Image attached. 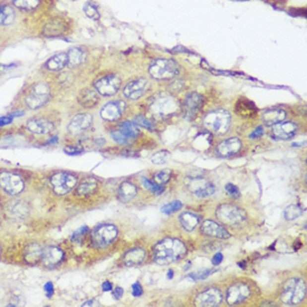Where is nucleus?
I'll return each instance as SVG.
<instances>
[{
    "mask_svg": "<svg viewBox=\"0 0 307 307\" xmlns=\"http://www.w3.org/2000/svg\"><path fill=\"white\" fill-rule=\"evenodd\" d=\"M186 251L184 244L178 239H164L154 247V261L159 265H169L181 259Z\"/></svg>",
    "mask_w": 307,
    "mask_h": 307,
    "instance_id": "nucleus-1",
    "label": "nucleus"
},
{
    "mask_svg": "<svg viewBox=\"0 0 307 307\" xmlns=\"http://www.w3.org/2000/svg\"><path fill=\"white\" fill-rule=\"evenodd\" d=\"M306 297V283L301 278H292L284 285L280 300L285 305L295 306Z\"/></svg>",
    "mask_w": 307,
    "mask_h": 307,
    "instance_id": "nucleus-2",
    "label": "nucleus"
},
{
    "mask_svg": "<svg viewBox=\"0 0 307 307\" xmlns=\"http://www.w3.org/2000/svg\"><path fill=\"white\" fill-rule=\"evenodd\" d=\"M203 123L208 130L216 134H224L230 126L231 117L225 110H217L209 113L203 120Z\"/></svg>",
    "mask_w": 307,
    "mask_h": 307,
    "instance_id": "nucleus-3",
    "label": "nucleus"
},
{
    "mask_svg": "<svg viewBox=\"0 0 307 307\" xmlns=\"http://www.w3.org/2000/svg\"><path fill=\"white\" fill-rule=\"evenodd\" d=\"M179 106L177 101L168 95H159L151 104V113L158 119H166L175 114Z\"/></svg>",
    "mask_w": 307,
    "mask_h": 307,
    "instance_id": "nucleus-4",
    "label": "nucleus"
},
{
    "mask_svg": "<svg viewBox=\"0 0 307 307\" xmlns=\"http://www.w3.org/2000/svg\"><path fill=\"white\" fill-rule=\"evenodd\" d=\"M119 230L114 225L103 224L97 226L92 233V242L97 248H106L118 238Z\"/></svg>",
    "mask_w": 307,
    "mask_h": 307,
    "instance_id": "nucleus-5",
    "label": "nucleus"
},
{
    "mask_svg": "<svg viewBox=\"0 0 307 307\" xmlns=\"http://www.w3.org/2000/svg\"><path fill=\"white\" fill-rule=\"evenodd\" d=\"M179 66L170 60H157L151 64L149 72L155 79H169L179 74Z\"/></svg>",
    "mask_w": 307,
    "mask_h": 307,
    "instance_id": "nucleus-6",
    "label": "nucleus"
},
{
    "mask_svg": "<svg viewBox=\"0 0 307 307\" xmlns=\"http://www.w3.org/2000/svg\"><path fill=\"white\" fill-rule=\"evenodd\" d=\"M217 217L222 224L228 226H237L246 220V212L242 208L234 204H221L217 209Z\"/></svg>",
    "mask_w": 307,
    "mask_h": 307,
    "instance_id": "nucleus-7",
    "label": "nucleus"
},
{
    "mask_svg": "<svg viewBox=\"0 0 307 307\" xmlns=\"http://www.w3.org/2000/svg\"><path fill=\"white\" fill-rule=\"evenodd\" d=\"M50 88H48L47 85L43 83L35 84L30 88L27 96H26V104H27L29 109L36 110L45 105L48 100H50Z\"/></svg>",
    "mask_w": 307,
    "mask_h": 307,
    "instance_id": "nucleus-8",
    "label": "nucleus"
},
{
    "mask_svg": "<svg viewBox=\"0 0 307 307\" xmlns=\"http://www.w3.org/2000/svg\"><path fill=\"white\" fill-rule=\"evenodd\" d=\"M77 184V178L72 173L59 172L51 178V184L54 192L59 195L68 193Z\"/></svg>",
    "mask_w": 307,
    "mask_h": 307,
    "instance_id": "nucleus-9",
    "label": "nucleus"
},
{
    "mask_svg": "<svg viewBox=\"0 0 307 307\" xmlns=\"http://www.w3.org/2000/svg\"><path fill=\"white\" fill-rule=\"evenodd\" d=\"M24 181L14 172L2 171L0 173V186L8 194L16 195L24 190Z\"/></svg>",
    "mask_w": 307,
    "mask_h": 307,
    "instance_id": "nucleus-10",
    "label": "nucleus"
},
{
    "mask_svg": "<svg viewBox=\"0 0 307 307\" xmlns=\"http://www.w3.org/2000/svg\"><path fill=\"white\" fill-rule=\"evenodd\" d=\"M188 188L198 198L210 197L216 191L215 185L202 177L190 178L188 180Z\"/></svg>",
    "mask_w": 307,
    "mask_h": 307,
    "instance_id": "nucleus-11",
    "label": "nucleus"
},
{
    "mask_svg": "<svg viewBox=\"0 0 307 307\" xmlns=\"http://www.w3.org/2000/svg\"><path fill=\"white\" fill-rule=\"evenodd\" d=\"M202 104L203 97L198 93H191L186 96L184 101V104H182V112H184V119L188 120V121L193 120L197 117Z\"/></svg>",
    "mask_w": 307,
    "mask_h": 307,
    "instance_id": "nucleus-12",
    "label": "nucleus"
},
{
    "mask_svg": "<svg viewBox=\"0 0 307 307\" xmlns=\"http://www.w3.org/2000/svg\"><path fill=\"white\" fill-rule=\"evenodd\" d=\"M121 86V81L115 75H108V76L102 77L95 83V90L99 92V94L104 96H112L117 94Z\"/></svg>",
    "mask_w": 307,
    "mask_h": 307,
    "instance_id": "nucleus-13",
    "label": "nucleus"
},
{
    "mask_svg": "<svg viewBox=\"0 0 307 307\" xmlns=\"http://www.w3.org/2000/svg\"><path fill=\"white\" fill-rule=\"evenodd\" d=\"M250 296V288L246 284H235L230 286L227 292L226 301L229 305H238Z\"/></svg>",
    "mask_w": 307,
    "mask_h": 307,
    "instance_id": "nucleus-14",
    "label": "nucleus"
},
{
    "mask_svg": "<svg viewBox=\"0 0 307 307\" xmlns=\"http://www.w3.org/2000/svg\"><path fill=\"white\" fill-rule=\"evenodd\" d=\"M222 302V294L217 288H210L206 292L200 293L195 297L194 305L201 307H215L220 305Z\"/></svg>",
    "mask_w": 307,
    "mask_h": 307,
    "instance_id": "nucleus-15",
    "label": "nucleus"
},
{
    "mask_svg": "<svg viewBox=\"0 0 307 307\" xmlns=\"http://www.w3.org/2000/svg\"><path fill=\"white\" fill-rule=\"evenodd\" d=\"M126 109V103L122 100L112 101L105 104L101 110V117L106 121H117L122 117Z\"/></svg>",
    "mask_w": 307,
    "mask_h": 307,
    "instance_id": "nucleus-16",
    "label": "nucleus"
},
{
    "mask_svg": "<svg viewBox=\"0 0 307 307\" xmlns=\"http://www.w3.org/2000/svg\"><path fill=\"white\" fill-rule=\"evenodd\" d=\"M240 149H242V141L237 137H231V139L220 142L217 146L216 153L220 158H228L238 153Z\"/></svg>",
    "mask_w": 307,
    "mask_h": 307,
    "instance_id": "nucleus-17",
    "label": "nucleus"
},
{
    "mask_svg": "<svg viewBox=\"0 0 307 307\" xmlns=\"http://www.w3.org/2000/svg\"><path fill=\"white\" fill-rule=\"evenodd\" d=\"M64 259V251L59 247H47L43 250L42 261L48 268H53L60 265Z\"/></svg>",
    "mask_w": 307,
    "mask_h": 307,
    "instance_id": "nucleus-18",
    "label": "nucleus"
},
{
    "mask_svg": "<svg viewBox=\"0 0 307 307\" xmlns=\"http://www.w3.org/2000/svg\"><path fill=\"white\" fill-rule=\"evenodd\" d=\"M146 88H148V82H146V79H136V81L130 82L124 87L123 94L130 100H137L144 94Z\"/></svg>",
    "mask_w": 307,
    "mask_h": 307,
    "instance_id": "nucleus-19",
    "label": "nucleus"
},
{
    "mask_svg": "<svg viewBox=\"0 0 307 307\" xmlns=\"http://www.w3.org/2000/svg\"><path fill=\"white\" fill-rule=\"evenodd\" d=\"M201 231L204 235L209 236V237H215L219 239H228L230 237L229 233L224 227L211 220H207L203 222L201 226Z\"/></svg>",
    "mask_w": 307,
    "mask_h": 307,
    "instance_id": "nucleus-20",
    "label": "nucleus"
},
{
    "mask_svg": "<svg viewBox=\"0 0 307 307\" xmlns=\"http://www.w3.org/2000/svg\"><path fill=\"white\" fill-rule=\"evenodd\" d=\"M27 128L34 134H48L54 130V124L45 119H33L27 122Z\"/></svg>",
    "mask_w": 307,
    "mask_h": 307,
    "instance_id": "nucleus-21",
    "label": "nucleus"
},
{
    "mask_svg": "<svg viewBox=\"0 0 307 307\" xmlns=\"http://www.w3.org/2000/svg\"><path fill=\"white\" fill-rule=\"evenodd\" d=\"M93 119L90 114H78L76 117L70 121L68 125V131L72 134H78L83 131H85L86 128L91 126Z\"/></svg>",
    "mask_w": 307,
    "mask_h": 307,
    "instance_id": "nucleus-22",
    "label": "nucleus"
},
{
    "mask_svg": "<svg viewBox=\"0 0 307 307\" xmlns=\"http://www.w3.org/2000/svg\"><path fill=\"white\" fill-rule=\"evenodd\" d=\"M273 134L275 137L279 140H288L292 136L295 135L297 131V125L295 123L286 122V123H277L273 125Z\"/></svg>",
    "mask_w": 307,
    "mask_h": 307,
    "instance_id": "nucleus-23",
    "label": "nucleus"
},
{
    "mask_svg": "<svg viewBox=\"0 0 307 307\" xmlns=\"http://www.w3.org/2000/svg\"><path fill=\"white\" fill-rule=\"evenodd\" d=\"M77 99H78V103L85 109L94 108V106L99 104V102H100L99 92H97L96 90H91V88H85V90H83L78 94Z\"/></svg>",
    "mask_w": 307,
    "mask_h": 307,
    "instance_id": "nucleus-24",
    "label": "nucleus"
},
{
    "mask_svg": "<svg viewBox=\"0 0 307 307\" xmlns=\"http://www.w3.org/2000/svg\"><path fill=\"white\" fill-rule=\"evenodd\" d=\"M286 112L282 109H270L265 111L262 113V122H264L266 125L273 126L275 124L280 123L286 119Z\"/></svg>",
    "mask_w": 307,
    "mask_h": 307,
    "instance_id": "nucleus-25",
    "label": "nucleus"
},
{
    "mask_svg": "<svg viewBox=\"0 0 307 307\" xmlns=\"http://www.w3.org/2000/svg\"><path fill=\"white\" fill-rule=\"evenodd\" d=\"M145 250L142 248H134L128 250L125 255H124L123 261L126 266H137L142 264L145 259Z\"/></svg>",
    "mask_w": 307,
    "mask_h": 307,
    "instance_id": "nucleus-26",
    "label": "nucleus"
},
{
    "mask_svg": "<svg viewBox=\"0 0 307 307\" xmlns=\"http://www.w3.org/2000/svg\"><path fill=\"white\" fill-rule=\"evenodd\" d=\"M8 212L10 213L11 217L15 218H26L29 213L28 204L21 201V200H15L10 204H8Z\"/></svg>",
    "mask_w": 307,
    "mask_h": 307,
    "instance_id": "nucleus-27",
    "label": "nucleus"
},
{
    "mask_svg": "<svg viewBox=\"0 0 307 307\" xmlns=\"http://www.w3.org/2000/svg\"><path fill=\"white\" fill-rule=\"evenodd\" d=\"M44 249L36 243L29 244L25 250V259L29 264H36L42 260Z\"/></svg>",
    "mask_w": 307,
    "mask_h": 307,
    "instance_id": "nucleus-28",
    "label": "nucleus"
},
{
    "mask_svg": "<svg viewBox=\"0 0 307 307\" xmlns=\"http://www.w3.org/2000/svg\"><path fill=\"white\" fill-rule=\"evenodd\" d=\"M137 193L136 186L131 184V182H123V184L120 185L119 189V199L121 200L122 202H128L130 200L135 197Z\"/></svg>",
    "mask_w": 307,
    "mask_h": 307,
    "instance_id": "nucleus-29",
    "label": "nucleus"
},
{
    "mask_svg": "<svg viewBox=\"0 0 307 307\" xmlns=\"http://www.w3.org/2000/svg\"><path fill=\"white\" fill-rule=\"evenodd\" d=\"M66 65H67V54L60 53V54L53 56L51 60L47 61L46 67L50 70H53V72H59V70L63 69Z\"/></svg>",
    "mask_w": 307,
    "mask_h": 307,
    "instance_id": "nucleus-30",
    "label": "nucleus"
},
{
    "mask_svg": "<svg viewBox=\"0 0 307 307\" xmlns=\"http://www.w3.org/2000/svg\"><path fill=\"white\" fill-rule=\"evenodd\" d=\"M97 188V181L94 178H85L79 185L77 186L76 193L78 195H83V197H87L91 195Z\"/></svg>",
    "mask_w": 307,
    "mask_h": 307,
    "instance_id": "nucleus-31",
    "label": "nucleus"
},
{
    "mask_svg": "<svg viewBox=\"0 0 307 307\" xmlns=\"http://www.w3.org/2000/svg\"><path fill=\"white\" fill-rule=\"evenodd\" d=\"M64 32H65V25L63 21L53 20L44 27L43 33L46 37H55L60 36V35H61Z\"/></svg>",
    "mask_w": 307,
    "mask_h": 307,
    "instance_id": "nucleus-32",
    "label": "nucleus"
},
{
    "mask_svg": "<svg viewBox=\"0 0 307 307\" xmlns=\"http://www.w3.org/2000/svg\"><path fill=\"white\" fill-rule=\"evenodd\" d=\"M179 220L186 231H192L200 222V218L195 213L184 212L180 215Z\"/></svg>",
    "mask_w": 307,
    "mask_h": 307,
    "instance_id": "nucleus-33",
    "label": "nucleus"
},
{
    "mask_svg": "<svg viewBox=\"0 0 307 307\" xmlns=\"http://www.w3.org/2000/svg\"><path fill=\"white\" fill-rule=\"evenodd\" d=\"M15 20V11L10 6L0 5V26H9Z\"/></svg>",
    "mask_w": 307,
    "mask_h": 307,
    "instance_id": "nucleus-34",
    "label": "nucleus"
},
{
    "mask_svg": "<svg viewBox=\"0 0 307 307\" xmlns=\"http://www.w3.org/2000/svg\"><path fill=\"white\" fill-rule=\"evenodd\" d=\"M236 112L242 117H251V115L256 112V108L251 102L247 100H239L238 103L236 104Z\"/></svg>",
    "mask_w": 307,
    "mask_h": 307,
    "instance_id": "nucleus-35",
    "label": "nucleus"
},
{
    "mask_svg": "<svg viewBox=\"0 0 307 307\" xmlns=\"http://www.w3.org/2000/svg\"><path fill=\"white\" fill-rule=\"evenodd\" d=\"M84 59H85V54L81 48L74 47L67 54V65L69 67H75V66H78L83 63Z\"/></svg>",
    "mask_w": 307,
    "mask_h": 307,
    "instance_id": "nucleus-36",
    "label": "nucleus"
},
{
    "mask_svg": "<svg viewBox=\"0 0 307 307\" xmlns=\"http://www.w3.org/2000/svg\"><path fill=\"white\" fill-rule=\"evenodd\" d=\"M119 131H121L123 134H125L130 139H135V137L139 136L140 130L135 123H133L131 121H125L122 122L119 125Z\"/></svg>",
    "mask_w": 307,
    "mask_h": 307,
    "instance_id": "nucleus-37",
    "label": "nucleus"
},
{
    "mask_svg": "<svg viewBox=\"0 0 307 307\" xmlns=\"http://www.w3.org/2000/svg\"><path fill=\"white\" fill-rule=\"evenodd\" d=\"M303 212H304V209L302 207L297 206V204H291V206L285 209L284 215L286 220H295L298 217L302 216Z\"/></svg>",
    "mask_w": 307,
    "mask_h": 307,
    "instance_id": "nucleus-38",
    "label": "nucleus"
},
{
    "mask_svg": "<svg viewBox=\"0 0 307 307\" xmlns=\"http://www.w3.org/2000/svg\"><path fill=\"white\" fill-rule=\"evenodd\" d=\"M141 182L142 185H143L146 190H149L150 192H152L154 194H161L164 192V190H166V188H163L161 184H155V182H151L149 179H146V178H143Z\"/></svg>",
    "mask_w": 307,
    "mask_h": 307,
    "instance_id": "nucleus-39",
    "label": "nucleus"
},
{
    "mask_svg": "<svg viewBox=\"0 0 307 307\" xmlns=\"http://www.w3.org/2000/svg\"><path fill=\"white\" fill-rule=\"evenodd\" d=\"M14 5L17 8L25 10H32L35 9L38 6L39 0H12Z\"/></svg>",
    "mask_w": 307,
    "mask_h": 307,
    "instance_id": "nucleus-40",
    "label": "nucleus"
},
{
    "mask_svg": "<svg viewBox=\"0 0 307 307\" xmlns=\"http://www.w3.org/2000/svg\"><path fill=\"white\" fill-rule=\"evenodd\" d=\"M88 231H90V228H88L87 226H83L81 227V228L75 231V233H73L72 237H70V240H72V242L75 244L82 243L84 237H85V236L88 234Z\"/></svg>",
    "mask_w": 307,
    "mask_h": 307,
    "instance_id": "nucleus-41",
    "label": "nucleus"
},
{
    "mask_svg": "<svg viewBox=\"0 0 307 307\" xmlns=\"http://www.w3.org/2000/svg\"><path fill=\"white\" fill-rule=\"evenodd\" d=\"M169 158H170V153H169L168 151H159V152L152 155L151 161L154 164H164L168 162Z\"/></svg>",
    "mask_w": 307,
    "mask_h": 307,
    "instance_id": "nucleus-42",
    "label": "nucleus"
},
{
    "mask_svg": "<svg viewBox=\"0 0 307 307\" xmlns=\"http://www.w3.org/2000/svg\"><path fill=\"white\" fill-rule=\"evenodd\" d=\"M181 208H182V203L180 201H178V200H176V201H172L170 203L166 204V206H163L161 208V212L164 213V215H171V213L173 212L179 211Z\"/></svg>",
    "mask_w": 307,
    "mask_h": 307,
    "instance_id": "nucleus-43",
    "label": "nucleus"
},
{
    "mask_svg": "<svg viewBox=\"0 0 307 307\" xmlns=\"http://www.w3.org/2000/svg\"><path fill=\"white\" fill-rule=\"evenodd\" d=\"M215 271L216 269H202V270H199V271H195V273L190 274L186 276V277L192 280H201V279L208 278L209 276L215 273Z\"/></svg>",
    "mask_w": 307,
    "mask_h": 307,
    "instance_id": "nucleus-44",
    "label": "nucleus"
},
{
    "mask_svg": "<svg viewBox=\"0 0 307 307\" xmlns=\"http://www.w3.org/2000/svg\"><path fill=\"white\" fill-rule=\"evenodd\" d=\"M111 136H112V139L117 142V143L121 144V145H127L131 143V139L130 137H127L125 134H123L121 131H113L111 133Z\"/></svg>",
    "mask_w": 307,
    "mask_h": 307,
    "instance_id": "nucleus-45",
    "label": "nucleus"
},
{
    "mask_svg": "<svg viewBox=\"0 0 307 307\" xmlns=\"http://www.w3.org/2000/svg\"><path fill=\"white\" fill-rule=\"evenodd\" d=\"M134 123L136 124V125H140V126L144 127V128H146V130H150V131H153L155 128L153 122L150 121V120L146 119L145 117H142V115H137V117L134 120Z\"/></svg>",
    "mask_w": 307,
    "mask_h": 307,
    "instance_id": "nucleus-46",
    "label": "nucleus"
},
{
    "mask_svg": "<svg viewBox=\"0 0 307 307\" xmlns=\"http://www.w3.org/2000/svg\"><path fill=\"white\" fill-rule=\"evenodd\" d=\"M171 173L170 171H159L154 175V182L158 184H166L170 181Z\"/></svg>",
    "mask_w": 307,
    "mask_h": 307,
    "instance_id": "nucleus-47",
    "label": "nucleus"
},
{
    "mask_svg": "<svg viewBox=\"0 0 307 307\" xmlns=\"http://www.w3.org/2000/svg\"><path fill=\"white\" fill-rule=\"evenodd\" d=\"M84 11H85V14L88 17H90V18H93V19H99L100 18L97 8L95 6H93L92 3H86L85 7H84Z\"/></svg>",
    "mask_w": 307,
    "mask_h": 307,
    "instance_id": "nucleus-48",
    "label": "nucleus"
},
{
    "mask_svg": "<svg viewBox=\"0 0 307 307\" xmlns=\"http://www.w3.org/2000/svg\"><path fill=\"white\" fill-rule=\"evenodd\" d=\"M226 192L230 198H233V199H238L240 197L239 189L233 184H228L226 185Z\"/></svg>",
    "mask_w": 307,
    "mask_h": 307,
    "instance_id": "nucleus-49",
    "label": "nucleus"
},
{
    "mask_svg": "<svg viewBox=\"0 0 307 307\" xmlns=\"http://www.w3.org/2000/svg\"><path fill=\"white\" fill-rule=\"evenodd\" d=\"M65 153L69 155H78L83 152V149L79 146H66Z\"/></svg>",
    "mask_w": 307,
    "mask_h": 307,
    "instance_id": "nucleus-50",
    "label": "nucleus"
},
{
    "mask_svg": "<svg viewBox=\"0 0 307 307\" xmlns=\"http://www.w3.org/2000/svg\"><path fill=\"white\" fill-rule=\"evenodd\" d=\"M142 294H143V288L140 285V283H135L132 285V295L135 297L141 296Z\"/></svg>",
    "mask_w": 307,
    "mask_h": 307,
    "instance_id": "nucleus-51",
    "label": "nucleus"
},
{
    "mask_svg": "<svg viewBox=\"0 0 307 307\" xmlns=\"http://www.w3.org/2000/svg\"><path fill=\"white\" fill-rule=\"evenodd\" d=\"M44 291H45L46 295L48 298H51L53 295H54L55 289H54V285H53L52 282H48L45 284V286H44Z\"/></svg>",
    "mask_w": 307,
    "mask_h": 307,
    "instance_id": "nucleus-52",
    "label": "nucleus"
},
{
    "mask_svg": "<svg viewBox=\"0 0 307 307\" xmlns=\"http://www.w3.org/2000/svg\"><path fill=\"white\" fill-rule=\"evenodd\" d=\"M262 134H264V128L261 126H258L256 130L249 135V137H250V139H258V137H260Z\"/></svg>",
    "mask_w": 307,
    "mask_h": 307,
    "instance_id": "nucleus-53",
    "label": "nucleus"
},
{
    "mask_svg": "<svg viewBox=\"0 0 307 307\" xmlns=\"http://www.w3.org/2000/svg\"><path fill=\"white\" fill-rule=\"evenodd\" d=\"M222 259H224V256H222V253L217 252L216 255L213 256V258H212V264L215 265V266L220 265V264H221V261H222Z\"/></svg>",
    "mask_w": 307,
    "mask_h": 307,
    "instance_id": "nucleus-54",
    "label": "nucleus"
},
{
    "mask_svg": "<svg viewBox=\"0 0 307 307\" xmlns=\"http://www.w3.org/2000/svg\"><path fill=\"white\" fill-rule=\"evenodd\" d=\"M11 122H12V117H11V115H9V117L0 118V126L8 125V124H10Z\"/></svg>",
    "mask_w": 307,
    "mask_h": 307,
    "instance_id": "nucleus-55",
    "label": "nucleus"
},
{
    "mask_svg": "<svg viewBox=\"0 0 307 307\" xmlns=\"http://www.w3.org/2000/svg\"><path fill=\"white\" fill-rule=\"evenodd\" d=\"M122 295H123V289L121 287H117L114 289L113 297L115 298V300H120V298L122 297Z\"/></svg>",
    "mask_w": 307,
    "mask_h": 307,
    "instance_id": "nucleus-56",
    "label": "nucleus"
},
{
    "mask_svg": "<svg viewBox=\"0 0 307 307\" xmlns=\"http://www.w3.org/2000/svg\"><path fill=\"white\" fill-rule=\"evenodd\" d=\"M113 288V285L111 282H104L102 284V289H103V292H111Z\"/></svg>",
    "mask_w": 307,
    "mask_h": 307,
    "instance_id": "nucleus-57",
    "label": "nucleus"
},
{
    "mask_svg": "<svg viewBox=\"0 0 307 307\" xmlns=\"http://www.w3.org/2000/svg\"><path fill=\"white\" fill-rule=\"evenodd\" d=\"M15 65H1L0 66V73H6V72H8V68H11V67H14Z\"/></svg>",
    "mask_w": 307,
    "mask_h": 307,
    "instance_id": "nucleus-58",
    "label": "nucleus"
},
{
    "mask_svg": "<svg viewBox=\"0 0 307 307\" xmlns=\"http://www.w3.org/2000/svg\"><path fill=\"white\" fill-rule=\"evenodd\" d=\"M57 141H59V137L55 136V137H53V139L48 141L47 144H55V143H57Z\"/></svg>",
    "mask_w": 307,
    "mask_h": 307,
    "instance_id": "nucleus-59",
    "label": "nucleus"
},
{
    "mask_svg": "<svg viewBox=\"0 0 307 307\" xmlns=\"http://www.w3.org/2000/svg\"><path fill=\"white\" fill-rule=\"evenodd\" d=\"M94 303H95V301H90V302H86V303H84L83 306H93V305H94Z\"/></svg>",
    "mask_w": 307,
    "mask_h": 307,
    "instance_id": "nucleus-60",
    "label": "nucleus"
},
{
    "mask_svg": "<svg viewBox=\"0 0 307 307\" xmlns=\"http://www.w3.org/2000/svg\"><path fill=\"white\" fill-rule=\"evenodd\" d=\"M172 276H173V271L172 270H169V273H168V278H172Z\"/></svg>",
    "mask_w": 307,
    "mask_h": 307,
    "instance_id": "nucleus-61",
    "label": "nucleus"
},
{
    "mask_svg": "<svg viewBox=\"0 0 307 307\" xmlns=\"http://www.w3.org/2000/svg\"><path fill=\"white\" fill-rule=\"evenodd\" d=\"M239 267H243V268H245V266H246V262L243 261V262H239Z\"/></svg>",
    "mask_w": 307,
    "mask_h": 307,
    "instance_id": "nucleus-62",
    "label": "nucleus"
},
{
    "mask_svg": "<svg viewBox=\"0 0 307 307\" xmlns=\"http://www.w3.org/2000/svg\"><path fill=\"white\" fill-rule=\"evenodd\" d=\"M0 253H1V247H0Z\"/></svg>",
    "mask_w": 307,
    "mask_h": 307,
    "instance_id": "nucleus-63",
    "label": "nucleus"
}]
</instances>
